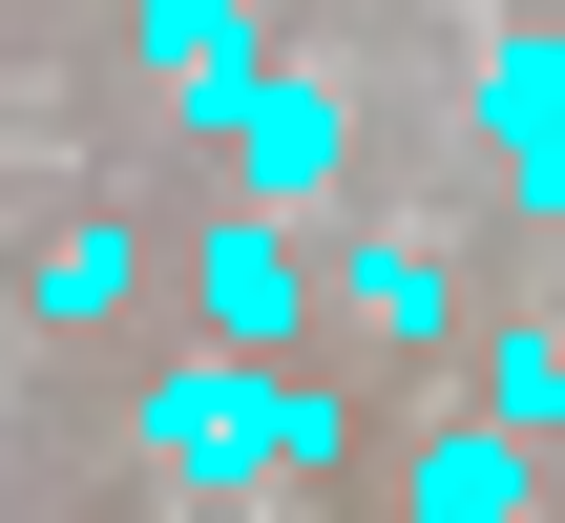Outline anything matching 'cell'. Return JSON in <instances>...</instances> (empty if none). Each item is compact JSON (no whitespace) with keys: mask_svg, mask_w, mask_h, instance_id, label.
Returning a JSON list of instances; mask_svg holds the SVG:
<instances>
[{"mask_svg":"<svg viewBox=\"0 0 565 523\" xmlns=\"http://www.w3.org/2000/svg\"><path fill=\"white\" fill-rule=\"evenodd\" d=\"M147 461L231 503V482H273V461H335V398H294L273 356H168V377H147Z\"/></svg>","mask_w":565,"mask_h":523,"instance_id":"obj_1","label":"cell"},{"mask_svg":"<svg viewBox=\"0 0 565 523\" xmlns=\"http://www.w3.org/2000/svg\"><path fill=\"white\" fill-rule=\"evenodd\" d=\"M231 189H252V210H315V189H335V84L273 63V84L231 105Z\"/></svg>","mask_w":565,"mask_h":523,"instance_id":"obj_3","label":"cell"},{"mask_svg":"<svg viewBox=\"0 0 565 523\" xmlns=\"http://www.w3.org/2000/svg\"><path fill=\"white\" fill-rule=\"evenodd\" d=\"M189 314H210V356H273V335H315V273H294V231H273V210H210V231H189Z\"/></svg>","mask_w":565,"mask_h":523,"instance_id":"obj_2","label":"cell"},{"mask_svg":"<svg viewBox=\"0 0 565 523\" xmlns=\"http://www.w3.org/2000/svg\"><path fill=\"white\" fill-rule=\"evenodd\" d=\"M461 126H482L503 168H545V147H565V42H545V21H503V42L461 63Z\"/></svg>","mask_w":565,"mask_h":523,"instance_id":"obj_5","label":"cell"},{"mask_svg":"<svg viewBox=\"0 0 565 523\" xmlns=\"http://www.w3.org/2000/svg\"><path fill=\"white\" fill-rule=\"evenodd\" d=\"M126 293H147V231H105V210H84V231L42 252V314H126Z\"/></svg>","mask_w":565,"mask_h":523,"instance_id":"obj_8","label":"cell"},{"mask_svg":"<svg viewBox=\"0 0 565 523\" xmlns=\"http://www.w3.org/2000/svg\"><path fill=\"white\" fill-rule=\"evenodd\" d=\"M545 523H565V440H545Z\"/></svg>","mask_w":565,"mask_h":523,"instance_id":"obj_10","label":"cell"},{"mask_svg":"<svg viewBox=\"0 0 565 523\" xmlns=\"http://www.w3.org/2000/svg\"><path fill=\"white\" fill-rule=\"evenodd\" d=\"M524 210H545V231H565V147H545V168H524Z\"/></svg>","mask_w":565,"mask_h":523,"instance_id":"obj_9","label":"cell"},{"mask_svg":"<svg viewBox=\"0 0 565 523\" xmlns=\"http://www.w3.org/2000/svg\"><path fill=\"white\" fill-rule=\"evenodd\" d=\"M335 293H356V335H440V252H419V231H356Z\"/></svg>","mask_w":565,"mask_h":523,"instance_id":"obj_7","label":"cell"},{"mask_svg":"<svg viewBox=\"0 0 565 523\" xmlns=\"http://www.w3.org/2000/svg\"><path fill=\"white\" fill-rule=\"evenodd\" d=\"M419 523H545V440L440 419V440H419Z\"/></svg>","mask_w":565,"mask_h":523,"instance_id":"obj_6","label":"cell"},{"mask_svg":"<svg viewBox=\"0 0 565 523\" xmlns=\"http://www.w3.org/2000/svg\"><path fill=\"white\" fill-rule=\"evenodd\" d=\"M126 42H147V84H168V105H189V126H231V105H252V84H273V63H252V0H147V21H126Z\"/></svg>","mask_w":565,"mask_h":523,"instance_id":"obj_4","label":"cell"}]
</instances>
